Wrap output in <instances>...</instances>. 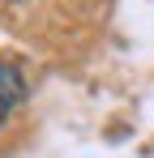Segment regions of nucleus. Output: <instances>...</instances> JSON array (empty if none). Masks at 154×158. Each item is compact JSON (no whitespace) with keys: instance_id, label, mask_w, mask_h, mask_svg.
Returning a JSON list of instances; mask_svg holds the SVG:
<instances>
[{"instance_id":"1","label":"nucleus","mask_w":154,"mask_h":158,"mask_svg":"<svg viewBox=\"0 0 154 158\" xmlns=\"http://www.w3.org/2000/svg\"><path fill=\"white\" fill-rule=\"evenodd\" d=\"M26 94V81H22V69L13 60H0V124L9 120V111L22 103Z\"/></svg>"}]
</instances>
